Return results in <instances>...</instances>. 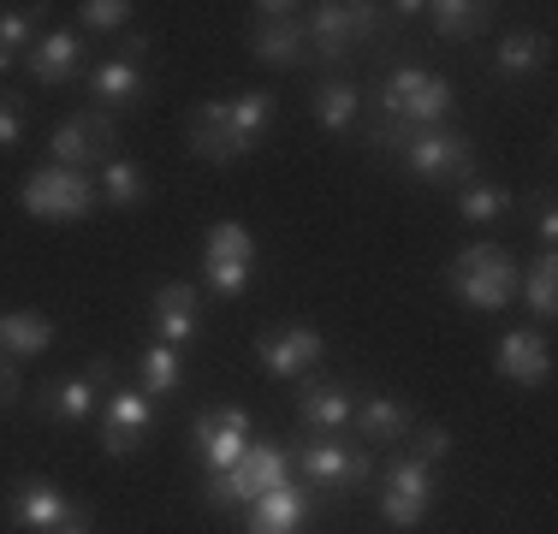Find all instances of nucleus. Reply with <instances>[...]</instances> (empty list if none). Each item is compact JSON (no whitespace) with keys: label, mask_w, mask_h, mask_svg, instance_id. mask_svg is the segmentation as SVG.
Returning <instances> with one entry per match:
<instances>
[{"label":"nucleus","mask_w":558,"mask_h":534,"mask_svg":"<svg viewBox=\"0 0 558 534\" xmlns=\"http://www.w3.org/2000/svg\"><path fill=\"white\" fill-rule=\"evenodd\" d=\"M143 53H149V36H143V31H131L125 43H119V53H113V60H131V65H137Z\"/></svg>","instance_id":"obj_39"},{"label":"nucleus","mask_w":558,"mask_h":534,"mask_svg":"<svg viewBox=\"0 0 558 534\" xmlns=\"http://www.w3.org/2000/svg\"><path fill=\"white\" fill-rule=\"evenodd\" d=\"M303 31H310V53L327 65H339L351 48L380 36V7L363 0H327V7H303Z\"/></svg>","instance_id":"obj_5"},{"label":"nucleus","mask_w":558,"mask_h":534,"mask_svg":"<svg viewBox=\"0 0 558 534\" xmlns=\"http://www.w3.org/2000/svg\"><path fill=\"white\" fill-rule=\"evenodd\" d=\"M356 416V398L339 380H298V427L310 439H344Z\"/></svg>","instance_id":"obj_17"},{"label":"nucleus","mask_w":558,"mask_h":534,"mask_svg":"<svg viewBox=\"0 0 558 534\" xmlns=\"http://www.w3.org/2000/svg\"><path fill=\"white\" fill-rule=\"evenodd\" d=\"M250 53H256L262 65H303V53H310V31H303V7H291V0H262V7H250Z\"/></svg>","instance_id":"obj_9"},{"label":"nucleus","mask_w":558,"mask_h":534,"mask_svg":"<svg viewBox=\"0 0 558 534\" xmlns=\"http://www.w3.org/2000/svg\"><path fill=\"white\" fill-rule=\"evenodd\" d=\"M84 374H89V386H96V392H113V386H119V368H113V356H96V363H89Z\"/></svg>","instance_id":"obj_38"},{"label":"nucleus","mask_w":558,"mask_h":534,"mask_svg":"<svg viewBox=\"0 0 558 534\" xmlns=\"http://www.w3.org/2000/svg\"><path fill=\"white\" fill-rule=\"evenodd\" d=\"M310 523V487H274L244 505V534H298Z\"/></svg>","instance_id":"obj_20"},{"label":"nucleus","mask_w":558,"mask_h":534,"mask_svg":"<svg viewBox=\"0 0 558 534\" xmlns=\"http://www.w3.org/2000/svg\"><path fill=\"white\" fill-rule=\"evenodd\" d=\"M19 203L31 220H48V226H65V220H84V214H96V179L77 167H36L31 179H24Z\"/></svg>","instance_id":"obj_6"},{"label":"nucleus","mask_w":558,"mask_h":534,"mask_svg":"<svg viewBox=\"0 0 558 534\" xmlns=\"http://www.w3.org/2000/svg\"><path fill=\"white\" fill-rule=\"evenodd\" d=\"M535 232H541V244H547V250L558 244V214H553V203H547V208H541V220H535Z\"/></svg>","instance_id":"obj_40"},{"label":"nucleus","mask_w":558,"mask_h":534,"mask_svg":"<svg viewBox=\"0 0 558 534\" xmlns=\"http://www.w3.org/2000/svg\"><path fill=\"white\" fill-rule=\"evenodd\" d=\"M149 327H155L161 344H172V351L191 344L196 332H203V291L184 286V279H167V286L149 298Z\"/></svg>","instance_id":"obj_18"},{"label":"nucleus","mask_w":558,"mask_h":534,"mask_svg":"<svg viewBox=\"0 0 558 534\" xmlns=\"http://www.w3.org/2000/svg\"><path fill=\"white\" fill-rule=\"evenodd\" d=\"M517 279H523V267H517L511 250H499V244H470V250H458L451 267H446V286L482 315L517 303Z\"/></svg>","instance_id":"obj_3"},{"label":"nucleus","mask_w":558,"mask_h":534,"mask_svg":"<svg viewBox=\"0 0 558 534\" xmlns=\"http://www.w3.org/2000/svg\"><path fill=\"white\" fill-rule=\"evenodd\" d=\"M77 60H84V43H77L72 31H48V36H36L31 53H24L31 77H36V84H48V89L72 84V77H77Z\"/></svg>","instance_id":"obj_22"},{"label":"nucleus","mask_w":558,"mask_h":534,"mask_svg":"<svg viewBox=\"0 0 558 534\" xmlns=\"http://www.w3.org/2000/svg\"><path fill=\"white\" fill-rule=\"evenodd\" d=\"M155 434V398L143 386H113V398L101 404V451L108 458H137Z\"/></svg>","instance_id":"obj_13"},{"label":"nucleus","mask_w":558,"mask_h":534,"mask_svg":"<svg viewBox=\"0 0 558 534\" xmlns=\"http://www.w3.org/2000/svg\"><path fill=\"white\" fill-rule=\"evenodd\" d=\"M451 119V84L440 72H422V65H398L380 77L375 89V113H368L363 143L380 155H404L410 137L422 131H440Z\"/></svg>","instance_id":"obj_1"},{"label":"nucleus","mask_w":558,"mask_h":534,"mask_svg":"<svg viewBox=\"0 0 558 534\" xmlns=\"http://www.w3.org/2000/svg\"><path fill=\"white\" fill-rule=\"evenodd\" d=\"M356 113H363V96H356L351 77H327V84H315V125L322 131H351Z\"/></svg>","instance_id":"obj_27"},{"label":"nucleus","mask_w":558,"mask_h":534,"mask_svg":"<svg viewBox=\"0 0 558 534\" xmlns=\"http://www.w3.org/2000/svg\"><path fill=\"white\" fill-rule=\"evenodd\" d=\"M268 125H274V96L268 89H244V96L196 107L191 125H184V143H191V155L208 160V167H232V160L262 149Z\"/></svg>","instance_id":"obj_2"},{"label":"nucleus","mask_w":558,"mask_h":534,"mask_svg":"<svg viewBox=\"0 0 558 534\" xmlns=\"http://www.w3.org/2000/svg\"><path fill=\"white\" fill-rule=\"evenodd\" d=\"M517 196L505 191V184H463V196H458V214L470 226H487V220H505L511 214Z\"/></svg>","instance_id":"obj_32"},{"label":"nucleus","mask_w":558,"mask_h":534,"mask_svg":"<svg viewBox=\"0 0 558 534\" xmlns=\"http://www.w3.org/2000/svg\"><path fill=\"white\" fill-rule=\"evenodd\" d=\"M494 368H499L511 386H547V380H553V344H547V332H529V327L505 332Z\"/></svg>","instance_id":"obj_19"},{"label":"nucleus","mask_w":558,"mask_h":534,"mask_svg":"<svg viewBox=\"0 0 558 534\" xmlns=\"http://www.w3.org/2000/svg\"><path fill=\"white\" fill-rule=\"evenodd\" d=\"M451 451V434L440 422H428V427H410V458H422V463H440Z\"/></svg>","instance_id":"obj_35"},{"label":"nucleus","mask_w":558,"mask_h":534,"mask_svg":"<svg viewBox=\"0 0 558 534\" xmlns=\"http://www.w3.org/2000/svg\"><path fill=\"white\" fill-rule=\"evenodd\" d=\"M60 534H96V529H89V523H84V517H77V523H65Z\"/></svg>","instance_id":"obj_41"},{"label":"nucleus","mask_w":558,"mask_h":534,"mask_svg":"<svg viewBox=\"0 0 558 534\" xmlns=\"http://www.w3.org/2000/svg\"><path fill=\"white\" fill-rule=\"evenodd\" d=\"M36 43V24H31V12H19V7H7L0 12V72H12V65L31 53Z\"/></svg>","instance_id":"obj_33"},{"label":"nucleus","mask_w":558,"mask_h":534,"mask_svg":"<svg viewBox=\"0 0 558 534\" xmlns=\"http://www.w3.org/2000/svg\"><path fill=\"white\" fill-rule=\"evenodd\" d=\"M179 380H184V363H179V351H172V344H143V363H137V386L149 398H172L179 392Z\"/></svg>","instance_id":"obj_30"},{"label":"nucleus","mask_w":558,"mask_h":534,"mask_svg":"<svg viewBox=\"0 0 558 534\" xmlns=\"http://www.w3.org/2000/svg\"><path fill=\"white\" fill-rule=\"evenodd\" d=\"M547 53H553V43L541 31H511L499 43V53H494V72L499 77H529V72H541V65H547Z\"/></svg>","instance_id":"obj_28"},{"label":"nucleus","mask_w":558,"mask_h":534,"mask_svg":"<svg viewBox=\"0 0 558 534\" xmlns=\"http://www.w3.org/2000/svg\"><path fill=\"white\" fill-rule=\"evenodd\" d=\"M77 517H84V505L65 499L54 481H43V475H24L19 487H12V523L31 529V534H60L65 523H77Z\"/></svg>","instance_id":"obj_16"},{"label":"nucleus","mask_w":558,"mask_h":534,"mask_svg":"<svg viewBox=\"0 0 558 534\" xmlns=\"http://www.w3.org/2000/svg\"><path fill=\"white\" fill-rule=\"evenodd\" d=\"M250 267H256V238H250V226H238V220L208 226V238H203V279H208V291H215V298H244Z\"/></svg>","instance_id":"obj_10"},{"label":"nucleus","mask_w":558,"mask_h":534,"mask_svg":"<svg viewBox=\"0 0 558 534\" xmlns=\"http://www.w3.org/2000/svg\"><path fill=\"white\" fill-rule=\"evenodd\" d=\"M101 203L108 208H143L149 203V172L137 167V160H108L101 167Z\"/></svg>","instance_id":"obj_29"},{"label":"nucleus","mask_w":558,"mask_h":534,"mask_svg":"<svg viewBox=\"0 0 558 534\" xmlns=\"http://www.w3.org/2000/svg\"><path fill=\"white\" fill-rule=\"evenodd\" d=\"M60 339V327L48 315H31V310H7L0 315V351L7 356H36Z\"/></svg>","instance_id":"obj_25"},{"label":"nucleus","mask_w":558,"mask_h":534,"mask_svg":"<svg viewBox=\"0 0 558 534\" xmlns=\"http://www.w3.org/2000/svg\"><path fill=\"white\" fill-rule=\"evenodd\" d=\"M36 416L43 422H89L96 416V386H89V374H65V380H48L43 392H36Z\"/></svg>","instance_id":"obj_23"},{"label":"nucleus","mask_w":558,"mask_h":534,"mask_svg":"<svg viewBox=\"0 0 558 534\" xmlns=\"http://www.w3.org/2000/svg\"><path fill=\"white\" fill-rule=\"evenodd\" d=\"M434 493H440V481H434V463L410 458V451H392V458L380 463V523H392V529L428 523Z\"/></svg>","instance_id":"obj_7"},{"label":"nucleus","mask_w":558,"mask_h":534,"mask_svg":"<svg viewBox=\"0 0 558 534\" xmlns=\"http://www.w3.org/2000/svg\"><path fill=\"white\" fill-rule=\"evenodd\" d=\"M19 137H24V96L0 89V149H19Z\"/></svg>","instance_id":"obj_36"},{"label":"nucleus","mask_w":558,"mask_h":534,"mask_svg":"<svg viewBox=\"0 0 558 534\" xmlns=\"http://www.w3.org/2000/svg\"><path fill=\"white\" fill-rule=\"evenodd\" d=\"M77 19H84L96 36H108V31H125L131 7H125V0H84V7H77Z\"/></svg>","instance_id":"obj_34"},{"label":"nucleus","mask_w":558,"mask_h":534,"mask_svg":"<svg viewBox=\"0 0 558 534\" xmlns=\"http://www.w3.org/2000/svg\"><path fill=\"white\" fill-rule=\"evenodd\" d=\"M404 167L416 172V179H428V184H470L475 167H482V155H475V137H470V131L440 125V131H422V137H410Z\"/></svg>","instance_id":"obj_8"},{"label":"nucleus","mask_w":558,"mask_h":534,"mask_svg":"<svg viewBox=\"0 0 558 534\" xmlns=\"http://www.w3.org/2000/svg\"><path fill=\"white\" fill-rule=\"evenodd\" d=\"M286 481H291V451L274 446V439H250V451L232 463V470L208 475V505H215V511H238V505L286 487Z\"/></svg>","instance_id":"obj_4"},{"label":"nucleus","mask_w":558,"mask_h":534,"mask_svg":"<svg viewBox=\"0 0 558 534\" xmlns=\"http://www.w3.org/2000/svg\"><path fill=\"white\" fill-rule=\"evenodd\" d=\"M327 356V339L310 327V320H286V327H268L256 339V363L279 374V380H310V368Z\"/></svg>","instance_id":"obj_15"},{"label":"nucleus","mask_w":558,"mask_h":534,"mask_svg":"<svg viewBox=\"0 0 558 534\" xmlns=\"http://www.w3.org/2000/svg\"><path fill=\"white\" fill-rule=\"evenodd\" d=\"M89 96H96L101 113H113V107H131L143 96V72L131 60H101L96 72H89Z\"/></svg>","instance_id":"obj_26"},{"label":"nucleus","mask_w":558,"mask_h":534,"mask_svg":"<svg viewBox=\"0 0 558 534\" xmlns=\"http://www.w3.org/2000/svg\"><path fill=\"white\" fill-rule=\"evenodd\" d=\"M291 470H303L327 493H351L375 475V451L356 446V439H310L303 451H291Z\"/></svg>","instance_id":"obj_11"},{"label":"nucleus","mask_w":558,"mask_h":534,"mask_svg":"<svg viewBox=\"0 0 558 534\" xmlns=\"http://www.w3.org/2000/svg\"><path fill=\"white\" fill-rule=\"evenodd\" d=\"M19 392H24V380H19V363H12L7 351H0V410H7V404H19Z\"/></svg>","instance_id":"obj_37"},{"label":"nucleus","mask_w":558,"mask_h":534,"mask_svg":"<svg viewBox=\"0 0 558 534\" xmlns=\"http://www.w3.org/2000/svg\"><path fill=\"white\" fill-rule=\"evenodd\" d=\"M356 446H368V451H398L410 439V427H416V416H410V404H398V398H368V404H356Z\"/></svg>","instance_id":"obj_21"},{"label":"nucleus","mask_w":558,"mask_h":534,"mask_svg":"<svg viewBox=\"0 0 558 534\" xmlns=\"http://www.w3.org/2000/svg\"><path fill=\"white\" fill-rule=\"evenodd\" d=\"M517 291H523V303H529L541 320L558 315V262H553V250H541V256L529 262V274L517 279Z\"/></svg>","instance_id":"obj_31"},{"label":"nucleus","mask_w":558,"mask_h":534,"mask_svg":"<svg viewBox=\"0 0 558 534\" xmlns=\"http://www.w3.org/2000/svg\"><path fill=\"white\" fill-rule=\"evenodd\" d=\"M191 451L203 458L208 475H226L250 451V410H238V404L203 410V416L191 422Z\"/></svg>","instance_id":"obj_14"},{"label":"nucleus","mask_w":558,"mask_h":534,"mask_svg":"<svg viewBox=\"0 0 558 534\" xmlns=\"http://www.w3.org/2000/svg\"><path fill=\"white\" fill-rule=\"evenodd\" d=\"M48 155H54V167H77V172H84L89 160H101V167H108V160L119 155V125H113V113L84 107V113L60 119L54 137H48Z\"/></svg>","instance_id":"obj_12"},{"label":"nucleus","mask_w":558,"mask_h":534,"mask_svg":"<svg viewBox=\"0 0 558 534\" xmlns=\"http://www.w3.org/2000/svg\"><path fill=\"white\" fill-rule=\"evenodd\" d=\"M428 12V31L446 36V43H475L482 31H494V7L487 0H434Z\"/></svg>","instance_id":"obj_24"}]
</instances>
